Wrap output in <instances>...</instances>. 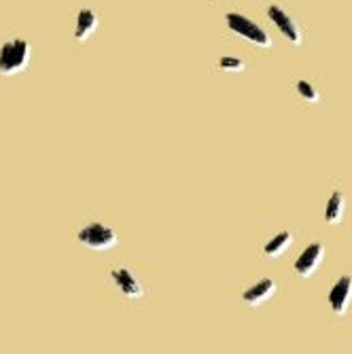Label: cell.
<instances>
[{
	"label": "cell",
	"mask_w": 352,
	"mask_h": 354,
	"mask_svg": "<svg viewBox=\"0 0 352 354\" xmlns=\"http://www.w3.org/2000/svg\"><path fill=\"white\" fill-rule=\"evenodd\" d=\"M344 210H346V196L342 191H335L333 196L329 198L327 202V208H325V221L329 225H337L344 216Z\"/></svg>",
	"instance_id": "cell-10"
},
{
	"label": "cell",
	"mask_w": 352,
	"mask_h": 354,
	"mask_svg": "<svg viewBox=\"0 0 352 354\" xmlns=\"http://www.w3.org/2000/svg\"><path fill=\"white\" fill-rule=\"evenodd\" d=\"M274 291H276V282L272 278H263V280H259L254 286H250L248 291H244L242 293V299L246 304H250V306H259V304L268 301L274 295Z\"/></svg>",
	"instance_id": "cell-8"
},
{
	"label": "cell",
	"mask_w": 352,
	"mask_h": 354,
	"mask_svg": "<svg viewBox=\"0 0 352 354\" xmlns=\"http://www.w3.org/2000/svg\"><path fill=\"white\" fill-rule=\"evenodd\" d=\"M95 28H98V15H95L91 9H81L77 13V24H75V39L77 41H87Z\"/></svg>",
	"instance_id": "cell-9"
},
{
	"label": "cell",
	"mask_w": 352,
	"mask_h": 354,
	"mask_svg": "<svg viewBox=\"0 0 352 354\" xmlns=\"http://www.w3.org/2000/svg\"><path fill=\"white\" fill-rule=\"evenodd\" d=\"M352 299V276H342L329 293V304L337 316L346 314Z\"/></svg>",
	"instance_id": "cell-7"
},
{
	"label": "cell",
	"mask_w": 352,
	"mask_h": 354,
	"mask_svg": "<svg viewBox=\"0 0 352 354\" xmlns=\"http://www.w3.org/2000/svg\"><path fill=\"white\" fill-rule=\"evenodd\" d=\"M30 43L26 39H13L0 47V75L11 77L28 68L30 64Z\"/></svg>",
	"instance_id": "cell-1"
},
{
	"label": "cell",
	"mask_w": 352,
	"mask_h": 354,
	"mask_svg": "<svg viewBox=\"0 0 352 354\" xmlns=\"http://www.w3.org/2000/svg\"><path fill=\"white\" fill-rule=\"evenodd\" d=\"M79 242L93 250H109L117 244V232L106 227L104 223H89L77 234Z\"/></svg>",
	"instance_id": "cell-3"
},
{
	"label": "cell",
	"mask_w": 352,
	"mask_h": 354,
	"mask_svg": "<svg viewBox=\"0 0 352 354\" xmlns=\"http://www.w3.org/2000/svg\"><path fill=\"white\" fill-rule=\"evenodd\" d=\"M291 242H293V234H291V232H282V234L274 236V238L266 244V254L278 257V254H282L286 248L291 246Z\"/></svg>",
	"instance_id": "cell-11"
},
{
	"label": "cell",
	"mask_w": 352,
	"mask_h": 354,
	"mask_svg": "<svg viewBox=\"0 0 352 354\" xmlns=\"http://www.w3.org/2000/svg\"><path fill=\"white\" fill-rule=\"evenodd\" d=\"M219 68L221 71H228V73H240L244 71V62L240 57H232V55H223L219 59Z\"/></svg>",
	"instance_id": "cell-12"
},
{
	"label": "cell",
	"mask_w": 352,
	"mask_h": 354,
	"mask_svg": "<svg viewBox=\"0 0 352 354\" xmlns=\"http://www.w3.org/2000/svg\"><path fill=\"white\" fill-rule=\"evenodd\" d=\"M225 21H228V28L232 32H236V35L248 39L250 43L254 45H259V47H270L272 45V39L268 32L259 26V24H254L252 19L244 17L242 13H228L225 15Z\"/></svg>",
	"instance_id": "cell-2"
},
{
	"label": "cell",
	"mask_w": 352,
	"mask_h": 354,
	"mask_svg": "<svg viewBox=\"0 0 352 354\" xmlns=\"http://www.w3.org/2000/svg\"><path fill=\"white\" fill-rule=\"evenodd\" d=\"M323 257H325V246H323L321 242L310 244V246L299 254V259L295 261V272H297L302 278L312 276V274L318 270V266H321Z\"/></svg>",
	"instance_id": "cell-5"
},
{
	"label": "cell",
	"mask_w": 352,
	"mask_h": 354,
	"mask_svg": "<svg viewBox=\"0 0 352 354\" xmlns=\"http://www.w3.org/2000/svg\"><path fill=\"white\" fill-rule=\"evenodd\" d=\"M268 15H270V19L276 24V28L282 32V35L289 39L293 45H299L302 43V32H299V28H297V24H295V19L286 13L282 7H278V5H270L268 7Z\"/></svg>",
	"instance_id": "cell-4"
},
{
	"label": "cell",
	"mask_w": 352,
	"mask_h": 354,
	"mask_svg": "<svg viewBox=\"0 0 352 354\" xmlns=\"http://www.w3.org/2000/svg\"><path fill=\"white\" fill-rule=\"evenodd\" d=\"M111 278H113V282L119 286V291H121L125 297H130V299H140V297L145 295L142 284L136 280V276H134L130 270H125V268L113 270V272H111Z\"/></svg>",
	"instance_id": "cell-6"
},
{
	"label": "cell",
	"mask_w": 352,
	"mask_h": 354,
	"mask_svg": "<svg viewBox=\"0 0 352 354\" xmlns=\"http://www.w3.org/2000/svg\"><path fill=\"white\" fill-rule=\"evenodd\" d=\"M297 91H299L302 98L308 100V102H318V98H321V95H318V89L312 83L304 81V79L297 81Z\"/></svg>",
	"instance_id": "cell-13"
}]
</instances>
